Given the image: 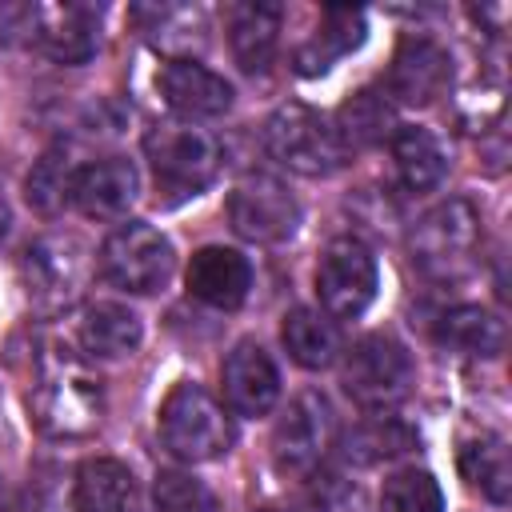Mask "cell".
<instances>
[{
    "mask_svg": "<svg viewBox=\"0 0 512 512\" xmlns=\"http://www.w3.org/2000/svg\"><path fill=\"white\" fill-rule=\"evenodd\" d=\"M32 424L44 436H88L104 416L100 380L76 360L68 344L48 340L36 360V384L28 392Z\"/></svg>",
    "mask_w": 512,
    "mask_h": 512,
    "instance_id": "1",
    "label": "cell"
},
{
    "mask_svg": "<svg viewBox=\"0 0 512 512\" xmlns=\"http://www.w3.org/2000/svg\"><path fill=\"white\" fill-rule=\"evenodd\" d=\"M160 440L176 460L204 464L232 448L236 432L228 412L200 384H176L160 404Z\"/></svg>",
    "mask_w": 512,
    "mask_h": 512,
    "instance_id": "2",
    "label": "cell"
},
{
    "mask_svg": "<svg viewBox=\"0 0 512 512\" xmlns=\"http://www.w3.org/2000/svg\"><path fill=\"white\" fill-rule=\"evenodd\" d=\"M264 148L276 164L300 176H332L348 148L340 144L332 120L308 104H280L264 124Z\"/></svg>",
    "mask_w": 512,
    "mask_h": 512,
    "instance_id": "3",
    "label": "cell"
},
{
    "mask_svg": "<svg viewBox=\"0 0 512 512\" xmlns=\"http://www.w3.org/2000/svg\"><path fill=\"white\" fill-rule=\"evenodd\" d=\"M480 216L468 200H444L420 216L408 236L412 264L432 280H456L476 264Z\"/></svg>",
    "mask_w": 512,
    "mask_h": 512,
    "instance_id": "4",
    "label": "cell"
},
{
    "mask_svg": "<svg viewBox=\"0 0 512 512\" xmlns=\"http://www.w3.org/2000/svg\"><path fill=\"white\" fill-rule=\"evenodd\" d=\"M340 384L368 412L396 408L412 392V360H408V348L400 340H392L388 332H372V336L356 340L348 348V356H344Z\"/></svg>",
    "mask_w": 512,
    "mask_h": 512,
    "instance_id": "5",
    "label": "cell"
},
{
    "mask_svg": "<svg viewBox=\"0 0 512 512\" xmlns=\"http://www.w3.org/2000/svg\"><path fill=\"white\" fill-rule=\"evenodd\" d=\"M156 184L176 196H196L220 168V140L196 124H160L144 136Z\"/></svg>",
    "mask_w": 512,
    "mask_h": 512,
    "instance_id": "6",
    "label": "cell"
},
{
    "mask_svg": "<svg viewBox=\"0 0 512 512\" xmlns=\"http://www.w3.org/2000/svg\"><path fill=\"white\" fill-rule=\"evenodd\" d=\"M376 256L364 240L356 236H336L328 240V248L320 252L316 264V292L328 316L336 320H356L372 300H376Z\"/></svg>",
    "mask_w": 512,
    "mask_h": 512,
    "instance_id": "7",
    "label": "cell"
},
{
    "mask_svg": "<svg viewBox=\"0 0 512 512\" xmlns=\"http://www.w3.org/2000/svg\"><path fill=\"white\" fill-rule=\"evenodd\" d=\"M100 272L124 292H156L172 276V244L144 220L120 224L100 248Z\"/></svg>",
    "mask_w": 512,
    "mask_h": 512,
    "instance_id": "8",
    "label": "cell"
},
{
    "mask_svg": "<svg viewBox=\"0 0 512 512\" xmlns=\"http://www.w3.org/2000/svg\"><path fill=\"white\" fill-rule=\"evenodd\" d=\"M332 448V408L320 392H300L288 400L272 428V464L280 476H312Z\"/></svg>",
    "mask_w": 512,
    "mask_h": 512,
    "instance_id": "9",
    "label": "cell"
},
{
    "mask_svg": "<svg viewBox=\"0 0 512 512\" xmlns=\"http://www.w3.org/2000/svg\"><path fill=\"white\" fill-rule=\"evenodd\" d=\"M232 228L252 244H284L300 228V204L276 176H244L228 196Z\"/></svg>",
    "mask_w": 512,
    "mask_h": 512,
    "instance_id": "10",
    "label": "cell"
},
{
    "mask_svg": "<svg viewBox=\"0 0 512 512\" xmlns=\"http://www.w3.org/2000/svg\"><path fill=\"white\" fill-rule=\"evenodd\" d=\"M88 276V252L72 236H44L24 252V284L28 296L44 308L72 304Z\"/></svg>",
    "mask_w": 512,
    "mask_h": 512,
    "instance_id": "11",
    "label": "cell"
},
{
    "mask_svg": "<svg viewBox=\"0 0 512 512\" xmlns=\"http://www.w3.org/2000/svg\"><path fill=\"white\" fill-rule=\"evenodd\" d=\"M156 88H160L164 104L188 124L216 120L232 108V84L196 60H168L156 72Z\"/></svg>",
    "mask_w": 512,
    "mask_h": 512,
    "instance_id": "12",
    "label": "cell"
},
{
    "mask_svg": "<svg viewBox=\"0 0 512 512\" xmlns=\"http://www.w3.org/2000/svg\"><path fill=\"white\" fill-rule=\"evenodd\" d=\"M184 284L196 300H204L212 308H240L252 288V260L236 248L208 244V248L192 252Z\"/></svg>",
    "mask_w": 512,
    "mask_h": 512,
    "instance_id": "13",
    "label": "cell"
},
{
    "mask_svg": "<svg viewBox=\"0 0 512 512\" xmlns=\"http://www.w3.org/2000/svg\"><path fill=\"white\" fill-rule=\"evenodd\" d=\"M448 80H452L448 52L428 36H408L400 44V52L392 56L388 92L404 104H432L436 96H444Z\"/></svg>",
    "mask_w": 512,
    "mask_h": 512,
    "instance_id": "14",
    "label": "cell"
},
{
    "mask_svg": "<svg viewBox=\"0 0 512 512\" xmlns=\"http://www.w3.org/2000/svg\"><path fill=\"white\" fill-rule=\"evenodd\" d=\"M224 396H228L236 416L272 412V404L280 396V372H276L272 356L260 344L240 340L228 352V360H224Z\"/></svg>",
    "mask_w": 512,
    "mask_h": 512,
    "instance_id": "15",
    "label": "cell"
},
{
    "mask_svg": "<svg viewBox=\"0 0 512 512\" xmlns=\"http://www.w3.org/2000/svg\"><path fill=\"white\" fill-rule=\"evenodd\" d=\"M136 188H140V176H136L132 160L108 156V160H92L76 172L68 200L92 220H116L132 208Z\"/></svg>",
    "mask_w": 512,
    "mask_h": 512,
    "instance_id": "16",
    "label": "cell"
},
{
    "mask_svg": "<svg viewBox=\"0 0 512 512\" xmlns=\"http://www.w3.org/2000/svg\"><path fill=\"white\" fill-rule=\"evenodd\" d=\"M132 20L140 36L168 60H192L208 44V16L196 4H136Z\"/></svg>",
    "mask_w": 512,
    "mask_h": 512,
    "instance_id": "17",
    "label": "cell"
},
{
    "mask_svg": "<svg viewBox=\"0 0 512 512\" xmlns=\"http://www.w3.org/2000/svg\"><path fill=\"white\" fill-rule=\"evenodd\" d=\"M32 40L56 64H84L100 44V24L96 12L84 4H36Z\"/></svg>",
    "mask_w": 512,
    "mask_h": 512,
    "instance_id": "18",
    "label": "cell"
},
{
    "mask_svg": "<svg viewBox=\"0 0 512 512\" xmlns=\"http://www.w3.org/2000/svg\"><path fill=\"white\" fill-rule=\"evenodd\" d=\"M368 36L364 12L360 8H324L320 28L308 36V44L296 48V72L300 76H320L328 72L340 56L356 52Z\"/></svg>",
    "mask_w": 512,
    "mask_h": 512,
    "instance_id": "19",
    "label": "cell"
},
{
    "mask_svg": "<svg viewBox=\"0 0 512 512\" xmlns=\"http://www.w3.org/2000/svg\"><path fill=\"white\" fill-rule=\"evenodd\" d=\"M76 512H140V484L120 460H84L72 492Z\"/></svg>",
    "mask_w": 512,
    "mask_h": 512,
    "instance_id": "20",
    "label": "cell"
},
{
    "mask_svg": "<svg viewBox=\"0 0 512 512\" xmlns=\"http://www.w3.org/2000/svg\"><path fill=\"white\" fill-rule=\"evenodd\" d=\"M436 340H440V348H448L456 356H484V360H492V356L504 352L508 328H504V320L496 312H488L480 304H460V308L440 316Z\"/></svg>",
    "mask_w": 512,
    "mask_h": 512,
    "instance_id": "21",
    "label": "cell"
},
{
    "mask_svg": "<svg viewBox=\"0 0 512 512\" xmlns=\"http://www.w3.org/2000/svg\"><path fill=\"white\" fill-rule=\"evenodd\" d=\"M144 328H140V316L128 308V304H116V300H96L80 312V344L84 352L92 356H104V360H116V356H128L136 352Z\"/></svg>",
    "mask_w": 512,
    "mask_h": 512,
    "instance_id": "22",
    "label": "cell"
},
{
    "mask_svg": "<svg viewBox=\"0 0 512 512\" xmlns=\"http://www.w3.org/2000/svg\"><path fill=\"white\" fill-rule=\"evenodd\" d=\"M228 44L244 72H264L280 44V8L276 4H240L228 24Z\"/></svg>",
    "mask_w": 512,
    "mask_h": 512,
    "instance_id": "23",
    "label": "cell"
},
{
    "mask_svg": "<svg viewBox=\"0 0 512 512\" xmlns=\"http://www.w3.org/2000/svg\"><path fill=\"white\" fill-rule=\"evenodd\" d=\"M392 156H396V172H400L404 188H412V192L436 188L448 172V156H444L440 140L420 124H396Z\"/></svg>",
    "mask_w": 512,
    "mask_h": 512,
    "instance_id": "24",
    "label": "cell"
},
{
    "mask_svg": "<svg viewBox=\"0 0 512 512\" xmlns=\"http://www.w3.org/2000/svg\"><path fill=\"white\" fill-rule=\"evenodd\" d=\"M280 340L288 348V356L300 364V368H328L340 360V328L316 312V308H292L284 316V328H280Z\"/></svg>",
    "mask_w": 512,
    "mask_h": 512,
    "instance_id": "25",
    "label": "cell"
},
{
    "mask_svg": "<svg viewBox=\"0 0 512 512\" xmlns=\"http://www.w3.org/2000/svg\"><path fill=\"white\" fill-rule=\"evenodd\" d=\"M336 136H340V144L348 148V144H356V148H368V144H380V140H392V132H396V112H392V100L384 96V92H372V88H364V92H356L352 100H344L340 104V112H336Z\"/></svg>",
    "mask_w": 512,
    "mask_h": 512,
    "instance_id": "26",
    "label": "cell"
},
{
    "mask_svg": "<svg viewBox=\"0 0 512 512\" xmlns=\"http://www.w3.org/2000/svg\"><path fill=\"white\" fill-rule=\"evenodd\" d=\"M460 472L472 488H480V496H488L492 504H508V496H512V460H508L504 436L468 440L460 448Z\"/></svg>",
    "mask_w": 512,
    "mask_h": 512,
    "instance_id": "27",
    "label": "cell"
},
{
    "mask_svg": "<svg viewBox=\"0 0 512 512\" xmlns=\"http://www.w3.org/2000/svg\"><path fill=\"white\" fill-rule=\"evenodd\" d=\"M416 448V432L392 416H376L372 424H360L348 444H344V456L356 460V464H376V460H388L396 452H408Z\"/></svg>",
    "mask_w": 512,
    "mask_h": 512,
    "instance_id": "28",
    "label": "cell"
},
{
    "mask_svg": "<svg viewBox=\"0 0 512 512\" xmlns=\"http://www.w3.org/2000/svg\"><path fill=\"white\" fill-rule=\"evenodd\" d=\"M380 512H444V492L432 472L424 468H404L384 480Z\"/></svg>",
    "mask_w": 512,
    "mask_h": 512,
    "instance_id": "29",
    "label": "cell"
},
{
    "mask_svg": "<svg viewBox=\"0 0 512 512\" xmlns=\"http://www.w3.org/2000/svg\"><path fill=\"white\" fill-rule=\"evenodd\" d=\"M152 496H156L160 512H216V500H212L208 484L196 480L192 472H180V468L156 472Z\"/></svg>",
    "mask_w": 512,
    "mask_h": 512,
    "instance_id": "30",
    "label": "cell"
},
{
    "mask_svg": "<svg viewBox=\"0 0 512 512\" xmlns=\"http://www.w3.org/2000/svg\"><path fill=\"white\" fill-rule=\"evenodd\" d=\"M64 160H68V152L64 148H52V152H44V160L36 164V172L28 176V200L40 212H52L56 204H64L72 196V180H76L80 168H72Z\"/></svg>",
    "mask_w": 512,
    "mask_h": 512,
    "instance_id": "31",
    "label": "cell"
},
{
    "mask_svg": "<svg viewBox=\"0 0 512 512\" xmlns=\"http://www.w3.org/2000/svg\"><path fill=\"white\" fill-rule=\"evenodd\" d=\"M308 504L312 512H368L364 492L344 476H312Z\"/></svg>",
    "mask_w": 512,
    "mask_h": 512,
    "instance_id": "32",
    "label": "cell"
},
{
    "mask_svg": "<svg viewBox=\"0 0 512 512\" xmlns=\"http://www.w3.org/2000/svg\"><path fill=\"white\" fill-rule=\"evenodd\" d=\"M4 232H8V208H4V200H0V240H4Z\"/></svg>",
    "mask_w": 512,
    "mask_h": 512,
    "instance_id": "33",
    "label": "cell"
},
{
    "mask_svg": "<svg viewBox=\"0 0 512 512\" xmlns=\"http://www.w3.org/2000/svg\"><path fill=\"white\" fill-rule=\"evenodd\" d=\"M260 512H280V508H260Z\"/></svg>",
    "mask_w": 512,
    "mask_h": 512,
    "instance_id": "34",
    "label": "cell"
}]
</instances>
